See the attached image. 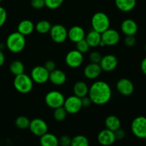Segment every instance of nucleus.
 <instances>
[{
	"label": "nucleus",
	"instance_id": "43",
	"mask_svg": "<svg viewBox=\"0 0 146 146\" xmlns=\"http://www.w3.org/2000/svg\"><path fill=\"white\" fill-rule=\"evenodd\" d=\"M145 52H146V44H145Z\"/></svg>",
	"mask_w": 146,
	"mask_h": 146
},
{
	"label": "nucleus",
	"instance_id": "26",
	"mask_svg": "<svg viewBox=\"0 0 146 146\" xmlns=\"http://www.w3.org/2000/svg\"><path fill=\"white\" fill-rule=\"evenodd\" d=\"M24 65L19 60H14L10 64L9 70L13 75L18 76L24 73Z\"/></svg>",
	"mask_w": 146,
	"mask_h": 146
},
{
	"label": "nucleus",
	"instance_id": "27",
	"mask_svg": "<svg viewBox=\"0 0 146 146\" xmlns=\"http://www.w3.org/2000/svg\"><path fill=\"white\" fill-rule=\"evenodd\" d=\"M51 27H52V25L48 21L41 20L38 22H37L35 25V30L39 34H45L49 32Z\"/></svg>",
	"mask_w": 146,
	"mask_h": 146
},
{
	"label": "nucleus",
	"instance_id": "29",
	"mask_svg": "<svg viewBox=\"0 0 146 146\" xmlns=\"http://www.w3.org/2000/svg\"><path fill=\"white\" fill-rule=\"evenodd\" d=\"M30 124V120L24 115H20L16 118L15 125L18 128L21 130L29 128Z\"/></svg>",
	"mask_w": 146,
	"mask_h": 146
},
{
	"label": "nucleus",
	"instance_id": "3",
	"mask_svg": "<svg viewBox=\"0 0 146 146\" xmlns=\"http://www.w3.org/2000/svg\"><path fill=\"white\" fill-rule=\"evenodd\" d=\"M111 22L108 16L106 13L98 11L95 13L91 18V26L94 31L102 34L110 28Z\"/></svg>",
	"mask_w": 146,
	"mask_h": 146
},
{
	"label": "nucleus",
	"instance_id": "22",
	"mask_svg": "<svg viewBox=\"0 0 146 146\" xmlns=\"http://www.w3.org/2000/svg\"><path fill=\"white\" fill-rule=\"evenodd\" d=\"M73 91H74V95L76 96L78 98H82L84 97L88 96L89 88H88V85L84 81H77L74 84Z\"/></svg>",
	"mask_w": 146,
	"mask_h": 146
},
{
	"label": "nucleus",
	"instance_id": "9",
	"mask_svg": "<svg viewBox=\"0 0 146 146\" xmlns=\"http://www.w3.org/2000/svg\"><path fill=\"white\" fill-rule=\"evenodd\" d=\"M30 77L34 83L44 84L48 81L49 72L46 69L44 66H36L31 70Z\"/></svg>",
	"mask_w": 146,
	"mask_h": 146
},
{
	"label": "nucleus",
	"instance_id": "20",
	"mask_svg": "<svg viewBox=\"0 0 146 146\" xmlns=\"http://www.w3.org/2000/svg\"><path fill=\"white\" fill-rule=\"evenodd\" d=\"M35 29V25L32 21L24 19L20 21L17 27V31L24 36H28L32 34Z\"/></svg>",
	"mask_w": 146,
	"mask_h": 146
},
{
	"label": "nucleus",
	"instance_id": "13",
	"mask_svg": "<svg viewBox=\"0 0 146 146\" xmlns=\"http://www.w3.org/2000/svg\"><path fill=\"white\" fill-rule=\"evenodd\" d=\"M118 64V60L115 56L113 54H108L104 56L99 63L102 71L106 72H111L116 68Z\"/></svg>",
	"mask_w": 146,
	"mask_h": 146
},
{
	"label": "nucleus",
	"instance_id": "12",
	"mask_svg": "<svg viewBox=\"0 0 146 146\" xmlns=\"http://www.w3.org/2000/svg\"><path fill=\"white\" fill-rule=\"evenodd\" d=\"M66 64L68 67L71 68H78L81 66L84 61V56L83 54L78 50H71L68 51L65 57Z\"/></svg>",
	"mask_w": 146,
	"mask_h": 146
},
{
	"label": "nucleus",
	"instance_id": "25",
	"mask_svg": "<svg viewBox=\"0 0 146 146\" xmlns=\"http://www.w3.org/2000/svg\"><path fill=\"white\" fill-rule=\"evenodd\" d=\"M105 125L107 129L115 131L121 128V122L118 117L114 115H111L106 118Z\"/></svg>",
	"mask_w": 146,
	"mask_h": 146
},
{
	"label": "nucleus",
	"instance_id": "31",
	"mask_svg": "<svg viewBox=\"0 0 146 146\" xmlns=\"http://www.w3.org/2000/svg\"><path fill=\"white\" fill-rule=\"evenodd\" d=\"M90 46L88 44V43L86 42V41L84 39L81 40L78 42L76 43V49L78 50L79 52H81V54H85L87 53L89 51Z\"/></svg>",
	"mask_w": 146,
	"mask_h": 146
},
{
	"label": "nucleus",
	"instance_id": "24",
	"mask_svg": "<svg viewBox=\"0 0 146 146\" xmlns=\"http://www.w3.org/2000/svg\"><path fill=\"white\" fill-rule=\"evenodd\" d=\"M41 146H58V138L54 134L47 132L40 137Z\"/></svg>",
	"mask_w": 146,
	"mask_h": 146
},
{
	"label": "nucleus",
	"instance_id": "8",
	"mask_svg": "<svg viewBox=\"0 0 146 146\" xmlns=\"http://www.w3.org/2000/svg\"><path fill=\"white\" fill-rule=\"evenodd\" d=\"M49 33L51 39L56 44H62L68 38V31L61 24L53 25Z\"/></svg>",
	"mask_w": 146,
	"mask_h": 146
},
{
	"label": "nucleus",
	"instance_id": "39",
	"mask_svg": "<svg viewBox=\"0 0 146 146\" xmlns=\"http://www.w3.org/2000/svg\"><path fill=\"white\" fill-rule=\"evenodd\" d=\"M44 67L48 71V72H51L52 71L56 69V64L54 61L52 60H48L44 64Z\"/></svg>",
	"mask_w": 146,
	"mask_h": 146
},
{
	"label": "nucleus",
	"instance_id": "23",
	"mask_svg": "<svg viewBox=\"0 0 146 146\" xmlns=\"http://www.w3.org/2000/svg\"><path fill=\"white\" fill-rule=\"evenodd\" d=\"M115 4L120 11L129 12L136 6V0H115Z\"/></svg>",
	"mask_w": 146,
	"mask_h": 146
},
{
	"label": "nucleus",
	"instance_id": "28",
	"mask_svg": "<svg viewBox=\"0 0 146 146\" xmlns=\"http://www.w3.org/2000/svg\"><path fill=\"white\" fill-rule=\"evenodd\" d=\"M89 141L83 135H76L71 140V146H89Z\"/></svg>",
	"mask_w": 146,
	"mask_h": 146
},
{
	"label": "nucleus",
	"instance_id": "15",
	"mask_svg": "<svg viewBox=\"0 0 146 146\" xmlns=\"http://www.w3.org/2000/svg\"><path fill=\"white\" fill-rule=\"evenodd\" d=\"M116 141L114 135V132L110 130L106 129L100 131L98 135V141L103 146H111Z\"/></svg>",
	"mask_w": 146,
	"mask_h": 146
},
{
	"label": "nucleus",
	"instance_id": "42",
	"mask_svg": "<svg viewBox=\"0 0 146 146\" xmlns=\"http://www.w3.org/2000/svg\"><path fill=\"white\" fill-rule=\"evenodd\" d=\"M4 62H5V56H4L2 50L0 49V67L4 65Z\"/></svg>",
	"mask_w": 146,
	"mask_h": 146
},
{
	"label": "nucleus",
	"instance_id": "40",
	"mask_svg": "<svg viewBox=\"0 0 146 146\" xmlns=\"http://www.w3.org/2000/svg\"><path fill=\"white\" fill-rule=\"evenodd\" d=\"M81 104H82V107H84V108H88V107H89L91 106L92 102H91L89 97L86 96L81 98Z\"/></svg>",
	"mask_w": 146,
	"mask_h": 146
},
{
	"label": "nucleus",
	"instance_id": "4",
	"mask_svg": "<svg viewBox=\"0 0 146 146\" xmlns=\"http://www.w3.org/2000/svg\"><path fill=\"white\" fill-rule=\"evenodd\" d=\"M14 86L18 92L25 94L31 92L34 87V81L29 76L24 73L16 76L14 80Z\"/></svg>",
	"mask_w": 146,
	"mask_h": 146
},
{
	"label": "nucleus",
	"instance_id": "30",
	"mask_svg": "<svg viewBox=\"0 0 146 146\" xmlns=\"http://www.w3.org/2000/svg\"><path fill=\"white\" fill-rule=\"evenodd\" d=\"M67 111L64 108V106L59 107L56 109H54V113H53V116L54 118L57 121H63L66 119L67 116Z\"/></svg>",
	"mask_w": 146,
	"mask_h": 146
},
{
	"label": "nucleus",
	"instance_id": "37",
	"mask_svg": "<svg viewBox=\"0 0 146 146\" xmlns=\"http://www.w3.org/2000/svg\"><path fill=\"white\" fill-rule=\"evenodd\" d=\"M7 18V13L4 7L0 6V28L5 24Z\"/></svg>",
	"mask_w": 146,
	"mask_h": 146
},
{
	"label": "nucleus",
	"instance_id": "10",
	"mask_svg": "<svg viewBox=\"0 0 146 146\" xmlns=\"http://www.w3.org/2000/svg\"><path fill=\"white\" fill-rule=\"evenodd\" d=\"M63 106L64 107L68 114L78 113L83 108L81 98H78L75 95L70 96L67 98H65Z\"/></svg>",
	"mask_w": 146,
	"mask_h": 146
},
{
	"label": "nucleus",
	"instance_id": "19",
	"mask_svg": "<svg viewBox=\"0 0 146 146\" xmlns=\"http://www.w3.org/2000/svg\"><path fill=\"white\" fill-rule=\"evenodd\" d=\"M48 81L54 86H62L66 81V75L63 71L56 68L49 73Z\"/></svg>",
	"mask_w": 146,
	"mask_h": 146
},
{
	"label": "nucleus",
	"instance_id": "44",
	"mask_svg": "<svg viewBox=\"0 0 146 146\" xmlns=\"http://www.w3.org/2000/svg\"><path fill=\"white\" fill-rule=\"evenodd\" d=\"M1 1H2V0H0V3H1Z\"/></svg>",
	"mask_w": 146,
	"mask_h": 146
},
{
	"label": "nucleus",
	"instance_id": "6",
	"mask_svg": "<svg viewBox=\"0 0 146 146\" xmlns=\"http://www.w3.org/2000/svg\"><path fill=\"white\" fill-rule=\"evenodd\" d=\"M120 38H121V36L118 31L109 28L101 34V41L99 46H115L119 42Z\"/></svg>",
	"mask_w": 146,
	"mask_h": 146
},
{
	"label": "nucleus",
	"instance_id": "11",
	"mask_svg": "<svg viewBox=\"0 0 146 146\" xmlns=\"http://www.w3.org/2000/svg\"><path fill=\"white\" fill-rule=\"evenodd\" d=\"M31 133L36 136L41 137L48 132V125L46 121L41 118H34L30 121L29 126Z\"/></svg>",
	"mask_w": 146,
	"mask_h": 146
},
{
	"label": "nucleus",
	"instance_id": "18",
	"mask_svg": "<svg viewBox=\"0 0 146 146\" xmlns=\"http://www.w3.org/2000/svg\"><path fill=\"white\" fill-rule=\"evenodd\" d=\"M85 36V30L80 26H74L68 31V38L72 42H78L81 40L84 39Z\"/></svg>",
	"mask_w": 146,
	"mask_h": 146
},
{
	"label": "nucleus",
	"instance_id": "21",
	"mask_svg": "<svg viewBox=\"0 0 146 146\" xmlns=\"http://www.w3.org/2000/svg\"><path fill=\"white\" fill-rule=\"evenodd\" d=\"M85 40L90 47L95 48L100 45L101 41V34L92 29L86 35Z\"/></svg>",
	"mask_w": 146,
	"mask_h": 146
},
{
	"label": "nucleus",
	"instance_id": "2",
	"mask_svg": "<svg viewBox=\"0 0 146 146\" xmlns=\"http://www.w3.org/2000/svg\"><path fill=\"white\" fill-rule=\"evenodd\" d=\"M6 46L11 52L14 54L21 52L26 46L25 36L22 35L18 31L11 33L7 37Z\"/></svg>",
	"mask_w": 146,
	"mask_h": 146
},
{
	"label": "nucleus",
	"instance_id": "41",
	"mask_svg": "<svg viewBox=\"0 0 146 146\" xmlns=\"http://www.w3.org/2000/svg\"><path fill=\"white\" fill-rule=\"evenodd\" d=\"M141 68L142 72L146 76V57L142 60L141 64Z\"/></svg>",
	"mask_w": 146,
	"mask_h": 146
},
{
	"label": "nucleus",
	"instance_id": "5",
	"mask_svg": "<svg viewBox=\"0 0 146 146\" xmlns=\"http://www.w3.org/2000/svg\"><path fill=\"white\" fill-rule=\"evenodd\" d=\"M65 98L62 93L58 91H51L45 96V103L49 108L56 109L64 106Z\"/></svg>",
	"mask_w": 146,
	"mask_h": 146
},
{
	"label": "nucleus",
	"instance_id": "1",
	"mask_svg": "<svg viewBox=\"0 0 146 146\" xmlns=\"http://www.w3.org/2000/svg\"><path fill=\"white\" fill-rule=\"evenodd\" d=\"M88 95L92 104L98 106L105 105L111 99L112 90L108 83L97 81L91 86Z\"/></svg>",
	"mask_w": 146,
	"mask_h": 146
},
{
	"label": "nucleus",
	"instance_id": "38",
	"mask_svg": "<svg viewBox=\"0 0 146 146\" xmlns=\"http://www.w3.org/2000/svg\"><path fill=\"white\" fill-rule=\"evenodd\" d=\"M114 132V135H115V140H118V141H121V140L123 139L125 137V132L124 130H123L122 128H118L116 131H113Z\"/></svg>",
	"mask_w": 146,
	"mask_h": 146
},
{
	"label": "nucleus",
	"instance_id": "36",
	"mask_svg": "<svg viewBox=\"0 0 146 146\" xmlns=\"http://www.w3.org/2000/svg\"><path fill=\"white\" fill-rule=\"evenodd\" d=\"M124 43L128 47L134 46L136 44V38L135 36H126L124 39Z\"/></svg>",
	"mask_w": 146,
	"mask_h": 146
},
{
	"label": "nucleus",
	"instance_id": "34",
	"mask_svg": "<svg viewBox=\"0 0 146 146\" xmlns=\"http://www.w3.org/2000/svg\"><path fill=\"white\" fill-rule=\"evenodd\" d=\"M72 138L67 135H64L58 138V145L60 146H71Z\"/></svg>",
	"mask_w": 146,
	"mask_h": 146
},
{
	"label": "nucleus",
	"instance_id": "14",
	"mask_svg": "<svg viewBox=\"0 0 146 146\" xmlns=\"http://www.w3.org/2000/svg\"><path fill=\"white\" fill-rule=\"evenodd\" d=\"M116 89L121 95L128 96L133 93L134 85L132 81L128 78H122L117 82Z\"/></svg>",
	"mask_w": 146,
	"mask_h": 146
},
{
	"label": "nucleus",
	"instance_id": "7",
	"mask_svg": "<svg viewBox=\"0 0 146 146\" xmlns=\"http://www.w3.org/2000/svg\"><path fill=\"white\" fill-rule=\"evenodd\" d=\"M133 134L138 138H146V117L138 116L131 123Z\"/></svg>",
	"mask_w": 146,
	"mask_h": 146
},
{
	"label": "nucleus",
	"instance_id": "32",
	"mask_svg": "<svg viewBox=\"0 0 146 146\" xmlns=\"http://www.w3.org/2000/svg\"><path fill=\"white\" fill-rule=\"evenodd\" d=\"M64 0H44L45 7L49 9H56L62 5Z\"/></svg>",
	"mask_w": 146,
	"mask_h": 146
},
{
	"label": "nucleus",
	"instance_id": "35",
	"mask_svg": "<svg viewBox=\"0 0 146 146\" xmlns=\"http://www.w3.org/2000/svg\"><path fill=\"white\" fill-rule=\"evenodd\" d=\"M31 6L35 9H41L45 7L44 0H31Z\"/></svg>",
	"mask_w": 146,
	"mask_h": 146
},
{
	"label": "nucleus",
	"instance_id": "33",
	"mask_svg": "<svg viewBox=\"0 0 146 146\" xmlns=\"http://www.w3.org/2000/svg\"><path fill=\"white\" fill-rule=\"evenodd\" d=\"M102 57L103 56L98 51H92L89 54L90 61L91 63H94V64H99Z\"/></svg>",
	"mask_w": 146,
	"mask_h": 146
},
{
	"label": "nucleus",
	"instance_id": "17",
	"mask_svg": "<svg viewBox=\"0 0 146 146\" xmlns=\"http://www.w3.org/2000/svg\"><path fill=\"white\" fill-rule=\"evenodd\" d=\"M101 71H102V69H101L99 64L90 63L84 68V74L86 78L88 79L94 80L101 75Z\"/></svg>",
	"mask_w": 146,
	"mask_h": 146
},
{
	"label": "nucleus",
	"instance_id": "16",
	"mask_svg": "<svg viewBox=\"0 0 146 146\" xmlns=\"http://www.w3.org/2000/svg\"><path fill=\"white\" fill-rule=\"evenodd\" d=\"M121 29L125 36H135L138 31V24L134 20L127 19L121 23Z\"/></svg>",
	"mask_w": 146,
	"mask_h": 146
}]
</instances>
